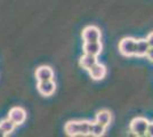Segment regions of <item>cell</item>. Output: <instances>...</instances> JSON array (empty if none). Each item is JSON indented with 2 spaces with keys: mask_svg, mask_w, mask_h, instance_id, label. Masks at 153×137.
<instances>
[{
  "mask_svg": "<svg viewBox=\"0 0 153 137\" xmlns=\"http://www.w3.org/2000/svg\"><path fill=\"white\" fill-rule=\"evenodd\" d=\"M95 63H97V56L89 55V54H83L79 59V65L85 70H89Z\"/></svg>",
  "mask_w": 153,
  "mask_h": 137,
  "instance_id": "8fae6325",
  "label": "cell"
},
{
  "mask_svg": "<svg viewBox=\"0 0 153 137\" xmlns=\"http://www.w3.org/2000/svg\"><path fill=\"white\" fill-rule=\"evenodd\" d=\"M146 41L149 46H150V48H152L153 47V32L149 33V36L146 37Z\"/></svg>",
  "mask_w": 153,
  "mask_h": 137,
  "instance_id": "2e32d148",
  "label": "cell"
},
{
  "mask_svg": "<svg viewBox=\"0 0 153 137\" xmlns=\"http://www.w3.org/2000/svg\"><path fill=\"white\" fill-rule=\"evenodd\" d=\"M105 129H106V127H104L103 124H98V122H91L90 124V133L89 135L91 136H95V137H101L104 135V133H105Z\"/></svg>",
  "mask_w": 153,
  "mask_h": 137,
  "instance_id": "5bb4252c",
  "label": "cell"
},
{
  "mask_svg": "<svg viewBox=\"0 0 153 137\" xmlns=\"http://www.w3.org/2000/svg\"><path fill=\"white\" fill-rule=\"evenodd\" d=\"M111 120H112V116H111V112H108V110H101V111H98L95 118L96 122L103 124L104 127L110 126Z\"/></svg>",
  "mask_w": 153,
  "mask_h": 137,
  "instance_id": "7c38bea8",
  "label": "cell"
},
{
  "mask_svg": "<svg viewBox=\"0 0 153 137\" xmlns=\"http://www.w3.org/2000/svg\"><path fill=\"white\" fill-rule=\"evenodd\" d=\"M146 135L150 137H153V122H149V126H147V130H146Z\"/></svg>",
  "mask_w": 153,
  "mask_h": 137,
  "instance_id": "9a60e30c",
  "label": "cell"
},
{
  "mask_svg": "<svg viewBox=\"0 0 153 137\" xmlns=\"http://www.w3.org/2000/svg\"><path fill=\"white\" fill-rule=\"evenodd\" d=\"M102 33L101 30L94 25L86 26L82 30V39L85 42H91V41H101Z\"/></svg>",
  "mask_w": 153,
  "mask_h": 137,
  "instance_id": "277c9868",
  "label": "cell"
},
{
  "mask_svg": "<svg viewBox=\"0 0 153 137\" xmlns=\"http://www.w3.org/2000/svg\"><path fill=\"white\" fill-rule=\"evenodd\" d=\"M36 78L38 81H46V80H53L54 78V71L49 66L42 65L37 69L36 71Z\"/></svg>",
  "mask_w": 153,
  "mask_h": 137,
  "instance_id": "9c48e42d",
  "label": "cell"
},
{
  "mask_svg": "<svg viewBox=\"0 0 153 137\" xmlns=\"http://www.w3.org/2000/svg\"><path fill=\"white\" fill-rule=\"evenodd\" d=\"M146 57H147V59H149V61L153 62V47H152V48H150V49L147 50Z\"/></svg>",
  "mask_w": 153,
  "mask_h": 137,
  "instance_id": "e0dca14e",
  "label": "cell"
},
{
  "mask_svg": "<svg viewBox=\"0 0 153 137\" xmlns=\"http://www.w3.org/2000/svg\"><path fill=\"white\" fill-rule=\"evenodd\" d=\"M88 72H89L90 78L97 81V80L104 79L105 74H106V67H105V65H103V64L97 62V63H95L94 65L90 67Z\"/></svg>",
  "mask_w": 153,
  "mask_h": 137,
  "instance_id": "ba28073f",
  "label": "cell"
},
{
  "mask_svg": "<svg viewBox=\"0 0 153 137\" xmlns=\"http://www.w3.org/2000/svg\"><path fill=\"white\" fill-rule=\"evenodd\" d=\"M103 46L101 41H91V42H83L82 50L85 54H89L94 56H98L102 53Z\"/></svg>",
  "mask_w": 153,
  "mask_h": 137,
  "instance_id": "52a82bcc",
  "label": "cell"
},
{
  "mask_svg": "<svg viewBox=\"0 0 153 137\" xmlns=\"http://www.w3.org/2000/svg\"><path fill=\"white\" fill-rule=\"evenodd\" d=\"M90 121H69L64 127V131L68 136H87L90 133Z\"/></svg>",
  "mask_w": 153,
  "mask_h": 137,
  "instance_id": "6da1fadb",
  "label": "cell"
},
{
  "mask_svg": "<svg viewBox=\"0 0 153 137\" xmlns=\"http://www.w3.org/2000/svg\"><path fill=\"white\" fill-rule=\"evenodd\" d=\"M149 49H150V46L147 44L146 39L136 40L135 56H137V57H144V56H146V53Z\"/></svg>",
  "mask_w": 153,
  "mask_h": 137,
  "instance_id": "30bf717a",
  "label": "cell"
},
{
  "mask_svg": "<svg viewBox=\"0 0 153 137\" xmlns=\"http://www.w3.org/2000/svg\"><path fill=\"white\" fill-rule=\"evenodd\" d=\"M37 89L42 96H51L56 90V85L53 80H46V81H38Z\"/></svg>",
  "mask_w": 153,
  "mask_h": 137,
  "instance_id": "8992f818",
  "label": "cell"
},
{
  "mask_svg": "<svg viewBox=\"0 0 153 137\" xmlns=\"http://www.w3.org/2000/svg\"><path fill=\"white\" fill-rule=\"evenodd\" d=\"M147 126H149V120L143 117H137L130 121L129 128L130 131L135 136H146Z\"/></svg>",
  "mask_w": 153,
  "mask_h": 137,
  "instance_id": "7a4b0ae2",
  "label": "cell"
},
{
  "mask_svg": "<svg viewBox=\"0 0 153 137\" xmlns=\"http://www.w3.org/2000/svg\"><path fill=\"white\" fill-rule=\"evenodd\" d=\"M135 46L136 40L134 38H123L119 42V52L126 57L135 56Z\"/></svg>",
  "mask_w": 153,
  "mask_h": 137,
  "instance_id": "3957f363",
  "label": "cell"
},
{
  "mask_svg": "<svg viewBox=\"0 0 153 137\" xmlns=\"http://www.w3.org/2000/svg\"><path fill=\"white\" fill-rule=\"evenodd\" d=\"M15 127H16V124H14L10 119H5V120H2L0 122V130L4 134V136L9 135L10 133H13Z\"/></svg>",
  "mask_w": 153,
  "mask_h": 137,
  "instance_id": "4fadbf2b",
  "label": "cell"
},
{
  "mask_svg": "<svg viewBox=\"0 0 153 137\" xmlns=\"http://www.w3.org/2000/svg\"><path fill=\"white\" fill-rule=\"evenodd\" d=\"M8 119H10L16 126H21L22 124H24V121L26 120L25 110L19 106H15L8 112Z\"/></svg>",
  "mask_w": 153,
  "mask_h": 137,
  "instance_id": "5b68a950",
  "label": "cell"
}]
</instances>
